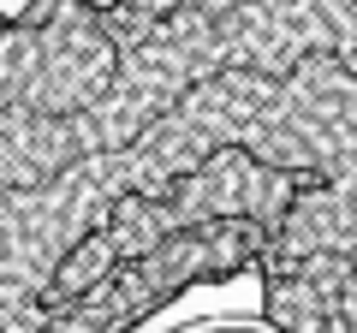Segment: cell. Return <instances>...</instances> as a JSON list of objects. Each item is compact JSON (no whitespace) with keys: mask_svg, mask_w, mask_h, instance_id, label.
Wrapping results in <instances>:
<instances>
[{"mask_svg":"<svg viewBox=\"0 0 357 333\" xmlns=\"http://www.w3.org/2000/svg\"><path fill=\"white\" fill-rule=\"evenodd\" d=\"M203 333H274V327H203Z\"/></svg>","mask_w":357,"mask_h":333,"instance_id":"6da1fadb","label":"cell"}]
</instances>
